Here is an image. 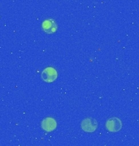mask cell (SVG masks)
I'll return each instance as SVG.
<instances>
[{
  "label": "cell",
  "mask_w": 139,
  "mask_h": 146,
  "mask_svg": "<svg viewBox=\"0 0 139 146\" xmlns=\"http://www.w3.org/2000/svg\"><path fill=\"white\" fill-rule=\"evenodd\" d=\"M41 78L47 83H51L57 78V72L55 68H47L41 72Z\"/></svg>",
  "instance_id": "2"
},
{
  "label": "cell",
  "mask_w": 139,
  "mask_h": 146,
  "mask_svg": "<svg viewBox=\"0 0 139 146\" xmlns=\"http://www.w3.org/2000/svg\"><path fill=\"white\" fill-rule=\"evenodd\" d=\"M106 127L112 132H117L122 127V123L118 118H111L107 121Z\"/></svg>",
  "instance_id": "3"
},
{
  "label": "cell",
  "mask_w": 139,
  "mask_h": 146,
  "mask_svg": "<svg viewBox=\"0 0 139 146\" xmlns=\"http://www.w3.org/2000/svg\"><path fill=\"white\" fill-rule=\"evenodd\" d=\"M98 123L93 118H86L82 122V128L86 132H93L97 129Z\"/></svg>",
  "instance_id": "1"
},
{
  "label": "cell",
  "mask_w": 139,
  "mask_h": 146,
  "mask_svg": "<svg viewBox=\"0 0 139 146\" xmlns=\"http://www.w3.org/2000/svg\"><path fill=\"white\" fill-rule=\"evenodd\" d=\"M56 122L52 118H46L41 122V127L46 131H51L56 128Z\"/></svg>",
  "instance_id": "5"
},
{
  "label": "cell",
  "mask_w": 139,
  "mask_h": 146,
  "mask_svg": "<svg viewBox=\"0 0 139 146\" xmlns=\"http://www.w3.org/2000/svg\"><path fill=\"white\" fill-rule=\"evenodd\" d=\"M41 27H42L43 31L45 32L46 33H48V34H50V33H54L56 31L57 29L56 23L55 22V21L51 20V19L46 20V21H44V22L42 23Z\"/></svg>",
  "instance_id": "4"
}]
</instances>
